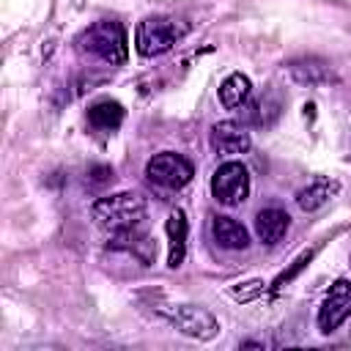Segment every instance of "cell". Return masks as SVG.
I'll use <instances>...</instances> for the list:
<instances>
[{
	"mask_svg": "<svg viewBox=\"0 0 351 351\" xmlns=\"http://www.w3.org/2000/svg\"><path fill=\"white\" fill-rule=\"evenodd\" d=\"M313 255H315V250H307V252H302V255L293 261V266H291L288 271H282V274L274 280V291H280L282 285H288V282H291V280H293V277H296V274H299V271H302V269H304V266L313 261Z\"/></svg>",
	"mask_w": 351,
	"mask_h": 351,
	"instance_id": "16",
	"label": "cell"
},
{
	"mask_svg": "<svg viewBox=\"0 0 351 351\" xmlns=\"http://www.w3.org/2000/svg\"><path fill=\"white\" fill-rule=\"evenodd\" d=\"M291 74L296 82L302 85H321L332 77L329 66L324 60H315V58H307V60H293L291 63Z\"/></svg>",
	"mask_w": 351,
	"mask_h": 351,
	"instance_id": "15",
	"label": "cell"
},
{
	"mask_svg": "<svg viewBox=\"0 0 351 351\" xmlns=\"http://www.w3.org/2000/svg\"><path fill=\"white\" fill-rule=\"evenodd\" d=\"M121 121H123V107L118 101H112V99H101V101L88 107V123L93 129L112 132V129L121 126Z\"/></svg>",
	"mask_w": 351,
	"mask_h": 351,
	"instance_id": "13",
	"label": "cell"
},
{
	"mask_svg": "<svg viewBox=\"0 0 351 351\" xmlns=\"http://www.w3.org/2000/svg\"><path fill=\"white\" fill-rule=\"evenodd\" d=\"M162 315L178 329L184 332L186 337H195V340H211L217 335V318L203 310V307H195V304H173V307H162Z\"/></svg>",
	"mask_w": 351,
	"mask_h": 351,
	"instance_id": "6",
	"label": "cell"
},
{
	"mask_svg": "<svg viewBox=\"0 0 351 351\" xmlns=\"http://www.w3.org/2000/svg\"><path fill=\"white\" fill-rule=\"evenodd\" d=\"M165 230H167V266L170 269H178L184 263V255H186V214L181 208L170 211L167 214V222H165Z\"/></svg>",
	"mask_w": 351,
	"mask_h": 351,
	"instance_id": "9",
	"label": "cell"
},
{
	"mask_svg": "<svg viewBox=\"0 0 351 351\" xmlns=\"http://www.w3.org/2000/svg\"><path fill=\"white\" fill-rule=\"evenodd\" d=\"M211 148L225 156L244 154L250 151V132L236 121H219L211 129Z\"/></svg>",
	"mask_w": 351,
	"mask_h": 351,
	"instance_id": "8",
	"label": "cell"
},
{
	"mask_svg": "<svg viewBox=\"0 0 351 351\" xmlns=\"http://www.w3.org/2000/svg\"><path fill=\"white\" fill-rule=\"evenodd\" d=\"M145 176H148L154 184L165 186V189H181V186H186V184L192 181L195 167H192V162L184 159L181 154L162 151V154H156L154 159H148Z\"/></svg>",
	"mask_w": 351,
	"mask_h": 351,
	"instance_id": "5",
	"label": "cell"
},
{
	"mask_svg": "<svg viewBox=\"0 0 351 351\" xmlns=\"http://www.w3.org/2000/svg\"><path fill=\"white\" fill-rule=\"evenodd\" d=\"M211 236L225 250H244L250 244L247 228L233 217H214L211 219Z\"/></svg>",
	"mask_w": 351,
	"mask_h": 351,
	"instance_id": "11",
	"label": "cell"
},
{
	"mask_svg": "<svg viewBox=\"0 0 351 351\" xmlns=\"http://www.w3.org/2000/svg\"><path fill=\"white\" fill-rule=\"evenodd\" d=\"M250 90H252V82L250 77H244L241 71L230 74L222 85H219V101L225 110H236V107H244L247 99H250Z\"/></svg>",
	"mask_w": 351,
	"mask_h": 351,
	"instance_id": "14",
	"label": "cell"
},
{
	"mask_svg": "<svg viewBox=\"0 0 351 351\" xmlns=\"http://www.w3.org/2000/svg\"><path fill=\"white\" fill-rule=\"evenodd\" d=\"M184 36H186V25L181 19L148 16L134 30V47H137L140 55L154 58V55H162V52L173 49V44H178Z\"/></svg>",
	"mask_w": 351,
	"mask_h": 351,
	"instance_id": "3",
	"label": "cell"
},
{
	"mask_svg": "<svg viewBox=\"0 0 351 351\" xmlns=\"http://www.w3.org/2000/svg\"><path fill=\"white\" fill-rule=\"evenodd\" d=\"M340 192V184L335 178H315L313 184L302 186L296 192V206L302 211H318L321 206H326L335 195Z\"/></svg>",
	"mask_w": 351,
	"mask_h": 351,
	"instance_id": "10",
	"label": "cell"
},
{
	"mask_svg": "<svg viewBox=\"0 0 351 351\" xmlns=\"http://www.w3.org/2000/svg\"><path fill=\"white\" fill-rule=\"evenodd\" d=\"M211 195L222 206H239L250 195V173L241 162H222L211 176Z\"/></svg>",
	"mask_w": 351,
	"mask_h": 351,
	"instance_id": "4",
	"label": "cell"
},
{
	"mask_svg": "<svg viewBox=\"0 0 351 351\" xmlns=\"http://www.w3.org/2000/svg\"><path fill=\"white\" fill-rule=\"evenodd\" d=\"M351 315V280H335L324 304L318 307V329L324 335L335 332Z\"/></svg>",
	"mask_w": 351,
	"mask_h": 351,
	"instance_id": "7",
	"label": "cell"
},
{
	"mask_svg": "<svg viewBox=\"0 0 351 351\" xmlns=\"http://www.w3.org/2000/svg\"><path fill=\"white\" fill-rule=\"evenodd\" d=\"M77 49L88 52V55H93L110 66H123L129 58L126 30L115 19H99L77 36Z\"/></svg>",
	"mask_w": 351,
	"mask_h": 351,
	"instance_id": "2",
	"label": "cell"
},
{
	"mask_svg": "<svg viewBox=\"0 0 351 351\" xmlns=\"http://www.w3.org/2000/svg\"><path fill=\"white\" fill-rule=\"evenodd\" d=\"M93 222L107 233H123L145 219V200L137 192H115L99 197L90 208Z\"/></svg>",
	"mask_w": 351,
	"mask_h": 351,
	"instance_id": "1",
	"label": "cell"
},
{
	"mask_svg": "<svg viewBox=\"0 0 351 351\" xmlns=\"http://www.w3.org/2000/svg\"><path fill=\"white\" fill-rule=\"evenodd\" d=\"M288 225H291V217L282 211V208H263V211H258V217H255V233H258V239L263 241V244H277L282 236H285V230H288Z\"/></svg>",
	"mask_w": 351,
	"mask_h": 351,
	"instance_id": "12",
	"label": "cell"
}]
</instances>
